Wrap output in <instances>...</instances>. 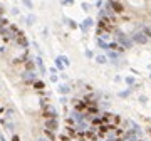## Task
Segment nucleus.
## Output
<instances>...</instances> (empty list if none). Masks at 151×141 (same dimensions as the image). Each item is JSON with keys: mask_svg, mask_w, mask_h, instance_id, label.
I'll list each match as a JSON object with an SVG mask.
<instances>
[{"mask_svg": "<svg viewBox=\"0 0 151 141\" xmlns=\"http://www.w3.org/2000/svg\"><path fill=\"white\" fill-rule=\"evenodd\" d=\"M25 69L27 70H34L35 69V62L34 61H25Z\"/></svg>", "mask_w": 151, "mask_h": 141, "instance_id": "nucleus-12", "label": "nucleus"}, {"mask_svg": "<svg viewBox=\"0 0 151 141\" xmlns=\"http://www.w3.org/2000/svg\"><path fill=\"white\" fill-rule=\"evenodd\" d=\"M98 45H99V47H102V49H107V44H106V42H102V39H98Z\"/></svg>", "mask_w": 151, "mask_h": 141, "instance_id": "nucleus-17", "label": "nucleus"}, {"mask_svg": "<svg viewBox=\"0 0 151 141\" xmlns=\"http://www.w3.org/2000/svg\"><path fill=\"white\" fill-rule=\"evenodd\" d=\"M74 108L77 109V111L86 109V101H76V102H74Z\"/></svg>", "mask_w": 151, "mask_h": 141, "instance_id": "nucleus-9", "label": "nucleus"}, {"mask_svg": "<svg viewBox=\"0 0 151 141\" xmlns=\"http://www.w3.org/2000/svg\"><path fill=\"white\" fill-rule=\"evenodd\" d=\"M96 61H98L99 64H104V62H106V57H104V56H98V57H96Z\"/></svg>", "mask_w": 151, "mask_h": 141, "instance_id": "nucleus-18", "label": "nucleus"}, {"mask_svg": "<svg viewBox=\"0 0 151 141\" xmlns=\"http://www.w3.org/2000/svg\"><path fill=\"white\" fill-rule=\"evenodd\" d=\"M149 39L146 37V34L144 32H136L134 34V42H138V44H146Z\"/></svg>", "mask_w": 151, "mask_h": 141, "instance_id": "nucleus-5", "label": "nucleus"}, {"mask_svg": "<svg viewBox=\"0 0 151 141\" xmlns=\"http://www.w3.org/2000/svg\"><path fill=\"white\" fill-rule=\"evenodd\" d=\"M44 133H45V136H47L50 141H54V139H55V134H54V131H52V129H47V128H45V129H44Z\"/></svg>", "mask_w": 151, "mask_h": 141, "instance_id": "nucleus-11", "label": "nucleus"}, {"mask_svg": "<svg viewBox=\"0 0 151 141\" xmlns=\"http://www.w3.org/2000/svg\"><path fill=\"white\" fill-rule=\"evenodd\" d=\"M2 111H4V109H2V108H0V113H2Z\"/></svg>", "mask_w": 151, "mask_h": 141, "instance_id": "nucleus-24", "label": "nucleus"}, {"mask_svg": "<svg viewBox=\"0 0 151 141\" xmlns=\"http://www.w3.org/2000/svg\"><path fill=\"white\" fill-rule=\"evenodd\" d=\"M45 128L55 131V129L59 128V121H57V118H47V121H45Z\"/></svg>", "mask_w": 151, "mask_h": 141, "instance_id": "nucleus-4", "label": "nucleus"}, {"mask_svg": "<svg viewBox=\"0 0 151 141\" xmlns=\"http://www.w3.org/2000/svg\"><path fill=\"white\" fill-rule=\"evenodd\" d=\"M71 139V136H67V134H61V141H69Z\"/></svg>", "mask_w": 151, "mask_h": 141, "instance_id": "nucleus-21", "label": "nucleus"}, {"mask_svg": "<svg viewBox=\"0 0 151 141\" xmlns=\"http://www.w3.org/2000/svg\"><path fill=\"white\" fill-rule=\"evenodd\" d=\"M59 93H61V94H66V93H69V87H67L66 84H61V86H59Z\"/></svg>", "mask_w": 151, "mask_h": 141, "instance_id": "nucleus-14", "label": "nucleus"}, {"mask_svg": "<svg viewBox=\"0 0 151 141\" xmlns=\"http://www.w3.org/2000/svg\"><path fill=\"white\" fill-rule=\"evenodd\" d=\"M66 131H67V134H69V136H71V138H74V136H76V134H77V133H76V131H74V129H72V128H71V126H67V128H66Z\"/></svg>", "mask_w": 151, "mask_h": 141, "instance_id": "nucleus-16", "label": "nucleus"}, {"mask_svg": "<svg viewBox=\"0 0 151 141\" xmlns=\"http://www.w3.org/2000/svg\"><path fill=\"white\" fill-rule=\"evenodd\" d=\"M109 57H111V59H116V57H118V54H116V52H111Z\"/></svg>", "mask_w": 151, "mask_h": 141, "instance_id": "nucleus-22", "label": "nucleus"}, {"mask_svg": "<svg viewBox=\"0 0 151 141\" xmlns=\"http://www.w3.org/2000/svg\"><path fill=\"white\" fill-rule=\"evenodd\" d=\"M34 20H35V17H34V15H30L29 19H27V24H29V25H32V24H34Z\"/></svg>", "mask_w": 151, "mask_h": 141, "instance_id": "nucleus-19", "label": "nucleus"}, {"mask_svg": "<svg viewBox=\"0 0 151 141\" xmlns=\"http://www.w3.org/2000/svg\"><path fill=\"white\" fill-rule=\"evenodd\" d=\"M12 141H20V138H18V136H17V134H15V136H13V138H12Z\"/></svg>", "mask_w": 151, "mask_h": 141, "instance_id": "nucleus-23", "label": "nucleus"}, {"mask_svg": "<svg viewBox=\"0 0 151 141\" xmlns=\"http://www.w3.org/2000/svg\"><path fill=\"white\" fill-rule=\"evenodd\" d=\"M116 39H118V42H119L124 49H129L131 45H133V40H131L129 37H126L123 32H116Z\"/></svg>", "mask_w": 151, "mask_h": 141, "instance_id": "nucleus-1", "label": "nucleus"}, {"mask_svg": "<svg viewBox=\"0 0 151 141\" xmlns=\"http://www.w3.org/2000/svg\"><path fill=\"white\" fill-rule=\"evenodd\" d=\"M55 66H57V69H64V62H62V57H57V59H55Z\"/></svg>", "mask_w": 151, "mask_h": 141, "instance_id": "nucleus-15", "label": "nucleus"}, {"mask_svg": "<svg viewBox=\"0 0 151 141\" xmlns=\"http://www.w3.org/2000/svg\"><path fill=\"white\" fill-rule=\"evenodd\" d=\"M42 116H44L45 119H47V118H57V111H55L52 106H47V104H45V106H44V114H42Z\"/></svg>", "mask_w": 151, "mask_h": 141, "instance_id": "nucleus-3", "label": "nucleus"}, {"mask_svg": "<svg viewBox=\"0 0 151 141\" xmlns=\"http://www.w3.org/2000/svg\"><path fill=\"white\" fill-rule=\"evenodd\" d=\"M32 84H34V87H35L37 91H42L44 87H45V82H44V81H39V79H35Z\"/></svg>", "mask_w": 151, "mask_h": 141, "instance_id": "nucleus-8", "label": "nucleus"}, {"mask_svg": "<svg viewBox=\"0 0 151 141\" xmlns=\"http://www.w3.org/2000/svg\"><path fill=\"white\" fill-rule=\"evenodd\" d=\"M24 81L25 82H30V81H35V74L32 72V70H25V72H24Z\"/></svg>", "mask_w": 151, "mask_h": 141, "instance_id": "nucleus-7", "label": "nucleus"}, {"mask_svg": "<svg viewBox=\"0 0 151 141\" xmlns=\"http://www.w3.org/2000/svg\"><path fill=\"white\" fill-rule=\"evenodd\" d=\"M17 44L20 45V47H24V49H25V47H29V40L25 39V35H24V32L17 35Z\"/></svg>", "mask_w": 151, "mask_h": 141, "instance_id": "nucleus-6", "label": "nucleus"}, {"mask_svg": "<svg viewBox=\"0 0 151 141\" xmlns=\"http://www.w3.org/2000/svg\"><path fill=\"white\" fill-rule=\"evenodd\" d=\"M24 5H25L27 9H32V2H30V0H24Z\"/></svg>", "mask_w": 151, "mask_h": 141, "instance_id": "nucleus-20", "label": "nucleus"}, {"mask_svg": "<svg viewBox=\"0 0 151 141\" xmlns=\"http://www.w3.org/2000/svg\"><path fill=\"white\" fill-rule=\"evenodd\" d=\"M107 10L116 12V13H121V12L124 10V7L118 2V0H109V2H107Z\"/></svg>", "mask_w": 151, "mask_h": 141, "instance_id": "nucleus-2", "label": "nucleus"}, {"mask_svg": "<svg viewBox=\"0 0 151 141\" xmlns=\"http://www.w3.org/2000/svg\"><path fill=\"white\" fill-rule=\"evenodd\" d=\"M149 29H151V27H149Z\"/></svg>", "mask_w": 151, "mask_h": 141, "instance_id": "nucleus-26", "label": "nucleus"}, {"mask_svg": "<svg viewBox=\"0 0 151 141\" xmlns=\"http://www.w3.org/2000/svg\"><path fill=\"white\" fill-rule=\"evenodd\" d=\"M40 141H45V139H40Z\"/></svg>", "mask_w": 151, "mask_h": 141, "instance_id": "nucleus-25", "label": "nucleus"}, {"mask_svg": "<svg viewBox=\"0 0 151 141\" xmlns=\"http://www.w3.org/2000/svg\"><path fill=\"white\" fill-rule=\"evenodd\" d=\"M92 25V19H86L84 20V24H82V30H86L87 27H91Z\"/></svg>", "mask_w": 151, "mask_h": 141, "instance_id": "nucleus-13", "label": "nucleus"}, {"mask_svg": "<svg viewBox=\"0 0 151 141\" xmlns=\"http://www.w3.org/2000/svg\"><path fill=\"white\" fill-rule=\"evenodd\" d=\"M35 64L39 66L40 72H45V66H44V62H42V59H40V57H37V59H35Z\"/></svg>", "mask_w": 151, "mask_h": 141, "instance_id": "nucleus-10", "label": "nucleus"}]
</instances>
